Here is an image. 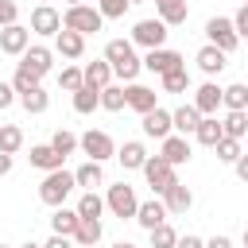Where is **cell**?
<instances>
[{
  "label": "cell",
  "instance_id": "60",
  "mask_svg": "<svg viewBox=\"0 0 248 248\" xmlns=\"http://www.w3.org/2000/svg\"><path fill=\"white\" fill-rule=\"evenodd\" d=\"M0 248H8V244H0Z\"/></svg>",
  "mask_w": 248,
  "mask_h": 248
},
{
  "label": "cell",
  "instance_id": "44",
  "mask_svg": "<svg viewBox=\"0 0 248 248\" xmlns=\"http://www.w3.org/2000/svg\"><path fill=\"white\" fill-rule=\"evenodd\" d=\"M19 23V4L16 0H0V27H12Z\"/></svg>",
  "mask_w": 248,
  "mask_h": 248
},
{
  "label": "cell",
  "instance_id": "51",
  "mask_svg": "<svg viewBox=\"0 0 248 248\" xmlns=\"http://www.w3.org/2000/svg\"><path fill=\"white\" fill-rule=\"evenodd\" d=\"M12 163H16V159H12L8 151H0V178H4V174H12Z\"/></svg>",
  "mask_w": 248,
  "mask_h": 248
},
{
  "label": "cell",
  "instance_id": "23",
  "mask_svg": "<svg viewBox=\"0 0 248 248\" xmlns=\"http://www.w3.org/2000/svg\"><path fill=\"white\" fill-rule=\"evenodd\" d=\"M81 70H85V85H93V89H105V85H112V78H116L105 54H101V58H93V62H85Z\"/></svg>",
  "mask_w": 248,
  "mask_h": 248
},
{
  "label": "cell",
  "instance_id": "43",
  "mask_svg": "<svg viewBox=\"0 0 248 248\" xmlns=\"http://www.w3.org/2000/svg\"><path fill=\"white\" fill-rule=\"evenodd\" d=\"M97 8H101L105 19H124V12L132 8V0H97Z\"/></svg>",
  "mask_w": 248,
  "mask_h": 248
},
{
  "label": "cell",
  "instance_id": "46",
  "mask_svg": "<svg viewBox=\"0 0 248 248\" xmlns=\"http://www.w3.org/2000/svg\"><path fill=\"white\" fill-rule=\"evenodd\" d=\"M43 248H78V244H74V236H62V232H50V236L43 240Z\"/></svg>",
  "mask_w": 248,
  "mask_h": 248
},
{
  "label": "cell",
  "instance_id": "14",
  "mask_svg": "<svg viewBox=\"0 0 248 248\" xmlns=\"http://www.w3.org/2000/svg\"><path fill=\"white\" fill-rule=\"evenodd\" d=\"M19 66H27V70H35L39 78H46V74L54 70V46H43V43L27 46V50L19 54Z\"/></svg>",
  "mask_w": 248,
  "mask_h": 248
},
{
  "label": "cell",
  "instance_id": "21",
  "mask_svg": "<svg viewBox=\"0 0 248 248\" xmlns=\"http://www.w3.org/2000/svg\"><path fill=\"white\" fill-rule=\"evenodd\" d=\"M155 16L167 23V27H182L190 19V4L186 0H155Z\"/></svg>",
  "mask_w": 248,
  "mask_h": 248
},
{
  "label": "cell",
  "instance_id": "28",
  "mask_svg": "<svg viewBox=\"0 0 248 248\" xmlns=\"http://www.w3.org/2000/svg\"><path fill=\"white\" fill-rule=\"evenodd\" d=\"M101 108H108V112L128 108V89H124V81H112V85L101 89Z\"/></svg>",
  "mask_w": 248,
  "mask_h": 248
},
{
  "label": "cell",
  "instance_id": "52",
  "mask_svg": "<svg viewBox=\"0 0 248 248\" xmlns=\"http://www.w3.org/2000/svg\"><path fill=\"white\" fill-rule=\"evenodd\" d=\"M112 248H140V244H132V240H116Z\"/></svg>",
  "mask_w": 248,
  "mask_h": 248
},
{
  "label": "cell",
  "instance_id": "37",
  "mask_svg": "<svg viewBox=\"0 0 248 248\" xmlns=\"http://www.w3.org/2000/svg\"><path fill=\"white\" fill-rule=\"evenodd\" d=\"M159 81H163V93H190V70H186V66H182V70L163 74Z\"/></svg>",
  "mask_w": 248,
  "mask_h": 248
},
{
  "label": "cell",
  "instance_id": "16",
  "mask_svg": "<svg viewBox=\"0 0 248 248\" xmlns=\"http://www.w3.org/2000/svg\"><path fill=\"white\" fill-rule=\"evenodd\" d=\"M54 54H58V58H70V62H78V58L85 54V35H81V31H70V27H62V31L54 35Z\"/></svg>",
  "mask_w": 248,
  "mask_h": 248
},
{
  "label": "cell",
  "instance_id": "11",
  "mask_svg": "<svg viewBox=\"0 0 248 248\" xmlns=\"http://www.w3.org/2000/svg\"><path fill=\"white\" fill-rule=\"evenodd\" d=\"M140 128H143V136L147 140H167L170 132H174V116H170V108H151V112H143L140 116Z\"/></svg>",
  "mask_w": 248,
  "mask_h": 248
},
{
  "label": "cell",
  "instance_id": "32",
  "mask_svg": "<svg viewBox=\"0 0 248 248\" xmlns=\"http://www.w3.org/2000/svg\"><path fill=\"white\" fill-rule=\"evenodd\" d=\"M97 108H101V89H93V85H81V89L74 93V112L89 116V112H97Z\"/></svg>",
  "mask_w": 248,
  "mask_h": 248
},
{
  "label": "cell",
  "instance_id": "42",
  "mask_svg": "<svg viewBox=\"0 0 248 248\" xmlns=\"http://www.w3.org/2000/svg\"><path fill=\"white\" fill-rule=\"evenodd\" d=\"M147 236H151V248H174V244H178V232H174L167 221H163V225H155Z\"/></svg>",
  "mask_w": 248,
  "mask_h": 248
},
{
  "label": "cell",
  "instance_id": "3",
  "mask_svg": "<svg viewBox=\"0 0 248 248\" xmlns=\"http://www.w3.org/2000/svg\"><path fill=\"white\" fill-rule=\"evenodd\" d=\"M62 27L81 31V35H97V31L105 27V16H101L97 4H74V8L62 12Z\"/></svg>",
  "mask_w": 248,
  "mask_h": 248
},
{
  "label": "cell",
  "instance_id": "34",
  "mask_svg": "<svg viewBox=\"0 0 248 248\" xmlns=\"http://www.w3.org/2000/svg\"><path fill=\"white\" fill-rule=\"evenodd\" d=\"M101 217H81L78 232H74V244H101Z\"/></svg>",
  "mask_w": 248,
  "mask_h": 248
},
{
  "label": "cell",
  "instance_id": "19",
  "mask_svg": "<svg viewBox=\"0 0 248 248\" xmlns=\"http://www.w3.org/2000/svg\"><path fill=\"white\" fill-rule=\"evenodd\" d=\"M116 159H120L124 170H143V163H147L151 155H147V147H143L140 140H124V143L116 147Z\"/></svg>",
  "mask_w": 248,
  "mask_h": 248
},
{
  "label": "cell",
  "instance_id": "15",
  "mask_svg": "<svg viewBox=\"0 0 248 248\" xmlns=\"http://www.w3.org/2000/svg\"><path fill=\"white\" fill-rule=\"evenodd\" d=\"M159 155H163L167 163H174V167H182V163H190V155H194V143H190L186 136H178V132H170L167 140H159Z\"/></svg>",
  "mask_w": 248,
  "mask_h": 248
},
{
  "label": "cell",
  "instance_id": "6",
  "mask_svg": "<svg viewBox=\"0 0 248 248\" xmlns=\"http://www.w3.org/2000/svg\"><path fill=\"white\" fill-rule=\"evenodd\" d=\"M205 43H213V46H221L225 54H232V50L240 46V35H236V23H232L229 16H209V19H205Z\"/></svg>",
  "mask_w": 248,
  "mask_h": 248
},
{
  "label": "cell",
  "instance_id": "39",
  "mask_svg": "<svg viewBox=\"0 0 248 248\" xmlns=\"http://www.w3.org/2000/svg\"><path fill=\"white\" fill-rule=\"evenodd\" d=\"M221 105H225V108H248V85H244V81H232V85H225V97H221Z\"/></svg>",
  "mask_w": 248,
  "mask_h": 248
},
{
  "label": "cell",
  "instance_id": "9",
  "mask_svg": "<svg viewBox=\"0 0 248 248\" xmlns=\"http://www.w3.org/2000/svg\"><path fill=\"white\" fill-rule=\"evenodd\" d=\"M35 35H46V39H54L58 31H62V12L54 8V4H35V12H31V23H27Z\"/></svg>",
  "mask_w": 248,
  "mask_h": 248
},
{
  "label": "cell",
  "instance_id": "35",
  "mask_svg": "<svg viewBox=\"0 0 248 248\" xmlns=\"http://www.w3.org/2000/svg\"><path fill=\"white\" fill-rule=\"evenodd\" d=\"M213 151H217V159H221V163H229V167H232V163H236V159L244 155V140H232V136H221Z\"/></svg>",
  "mask_w": 248,
  "mask_h": 248
},
{
  "label": "cell",
  "instance_id": "27",
  "mask_svg": "<svg viewBox=\"0 0 248 248\" xmlns=\"http://www.w3.org/2000/svg\"><path fill=\"white\" fill-rule=\"evenodd\" d=\"M78 225H81V213H78V209H66V205H58V209L50 213V232L74 236V232H78Z\"/></svg>",
  "mask_w": 248,
  "mask_h": 248
},
{
  "label": "cell",
  "instance_id": "38",
  "mask_svg": "<svg viewBox=\"0 0 248 248\" xmlns=\"http://www.w3.org/2000/svg\"><path fill=\"white\" fill-rule=\"evenodd\" d=\"M19 147H23V128L19 124H0V151L16 155Z\"/></svg>",
  "mask_w": 248,
  "mask_h": 248
},
{
  "label": "cell",
  "instance_id": "30",
  "mask_svg": "<svg viewBox=\"0 0 248 248\" xmlns=\"http://www.w3.org/2000/svg\"><path fill=\"white\" fill-rule=\"evenodd\" d=\"M221 128H225V136L244 140V136H248V108H229L225 120H221Z\"/></svg>",
  "mask_w": 248,
  "mask_h": 248
},
{
  "label": "cell",
  "instance_id": "53",
  "mask_svg": "<svg viewBox=\"0 0 248 248\" xmlns=\"http://www.w3.org/2000/svg\"><path fill=\"white\" fill-rule=\"evenodd\" d=\"M19 248H43V244H35V240H27V244H19Z\"/></svg>",
  "mask_w": 248,
  "mask_h": 248
},
{
  "label": "cell",
  "instance_id": "1",
  "mask_svg": "<svg viewBox=\"0 0 248 248\" xmlns=\"http://www.w3.org/2000/svg\"><path fill=\"white\" fill-rule=\"evenodd\" d=\"M105 58H108L112 74H116L124 85L136 81L140 70H143V58L136 54V43H132V39H108V43H105Z\"/></svg>",
  "mask_w": 248,
  "mask_h": 248
},
{
  "label": "cell",
  "instance_id": "41",
  "mask_svg": "<svg viewBox=\"0 0 248 248\" xmlns=\"http://www.w3.org/2000/svg\"><path fill=\"white\" fill-rule=\"evenodd\" d=\"M50 147H54V151L66 159V155H74V151H78V136H74L70 128H58V132L50 136Z\"/></svg>",
  "mask_w": 248,
  "mask_h": 248
},
{
  "label": "cell",
  "instance_id": "54",
  "mask_svg": "<svg viewBox=\"0 0 248 248\" xmlns=\"http://www.w3.org/2000/svg\"><path fill=\"white\" fill-rule=\"evenodd\" d=\"M74 4H85V0H66V8H74Z\"/></svg>",
  "mask_w": 248,
  "mask_h": 248
},
{
  "label": "cell",
  "instance_id": "26",
  "mask_svg": "<svg viewBox=\"0 0 248 248\" xmlns=\"http://www.w3.org/2000/svg\"><path fill=\"white\" fill-rule=\"evenodd\" d=\"M74 178H78L81 190H97V186H105V167H101L97 159H85V163L74 170Z\"/></svg>",
  "mask_w": 248,
  "mask_h": 248
},
{
  "label": "cell",
  "instance_id": "57",
  "mask_svg": "<svg viewBox=\"0 0 248 248\" xmlns=\"http://www.w3.org/2000/svg\"><path fill=\"white\" fill-rule=\"evenodd\" d=\"M244 151H248V136H244Z\"/></svg>",
  "mask_w": 248,
  "mask_h": 248
},
{
  "label": "cell",
  "instance_id": "50",
  "mask_svg": "<svg viewBox=\"0 0 248 248\" xmlns=\"http://www.w3.org/2000/svg\"><path fill=\"white\" fill-rule=\"evenodd\" d=\"M205 248H232V240L217 232V236H209V240H205Z\"/></svg>",
  "mask_w": 248,
  "mask_h": 248
},
{
  "label": "cell",
  "instance_id": "36",
  "mask_svg": "<svg viewBox=\"0 0 248 248\" xmlns=\"http://www.w3.org/2000/svg\"><path fill=\"white\" fill-rule=\"evenodd\" d=\"M81 85H85V70H81V66H62V70H58V89L78 93Z\"/></svg>",
  "mask_w": 248,
  "mask_h": 248
},
{
  "label": "cell",
  "instance_id": "48",
  "mask_svg": "<svg viewBox=\"0 0 248 248\" xmlns=\"http://www.w3.org/2000/svg\"><path fill=\"white\" fill-rule=\"evenodd\" d=\"M174 248H205V240L202 236H194V232H186V236H178V244Z\"/></svg>",
  "mask_w": 248,
  "mask_h": 248
},
{
  "label": "cell",
  "instance_id": "45",
  "mask_svg": "<svg viewBox=\"0 0 248 248\" xmlns=\"http://www.w3.org/2000/svg\"><path fill=\"white\" fill-rule=\"evenodd\" d=\"M16 101H19V93H16V85H12V81H0V112H4V108H12Z\"/></svg>",
  "mask_w": 248,
  "mask_h": 248
},
{
  "label": "cell",
  "instance_id": "40",
  "mask_svg": "<svg viewBox=\"0 0 248 248\" xmlns=\"http://www.w3.org/2000/svg\"><path fill=\"white\" fill-rule=\"evenodd\" d=\"M12 85H16V93H31L35 85H43V78H39L35 70H27V66H16V74H12Z\"/></svg>",
  "mask_w": 248,
  "mask_h": 248
},
{
  "label": "cell",
  "instance_id": "55",
  "mask_svg": "<svg viewBox=\"0 0 248 248\" xmlns=\"http://www.w3.org/2000/svg\"><path fill=\"white\" fill-rule=\"evenodd\" d=\"M240 240H244V248H248V229H244V236H240Z\"/></svg>",
  "mask_w": 248,
  "mask_h": 248
},
{
  "label": "cell",
  "instance_id": "2",
  "mask_svg": "<svg viewBox=\"0 0 248 248\" xmlns=\"http://www.w3.org/2000/svg\"><path fill=\"white\" fill-rule=\"evenodd\" d=\"M74 190H78L74 170L58 167V170H46V174H43V182H39V202L50 205V209H58V205H66V198H70Z\"/></svg>",
  "mask_w": 248,
  "mask_h": 248
},
{
  "label": "cell",
  "instance_id": "33",
  "mask_svg": "<svg viewBox=\"0 0 248 248\" xmlns=\"http://www.w3.org/2000/svg\"><path fill=\"white\" fill-rule=\"evenodd\" d=\"M81 217H101L108 205H105V198L97 194V190H81V198H78V205H74Z\"/></svg>",
  "mask_w": 248,
  "mask_h": 248
},
{
  "label": "cell",
  "instance_id": "18",
  "mask_svg": "<svg viewBox=\"0 0 248 248\" xmlns=\"http://www.w3.org/2000/svg\"><path fill=\"white\" fill-rule=\"evenodd\" d=\"M124 89H128V108H132V112L143 116V112L159 108V93H155V89H147V85H140V81H128Z\"/></svg>",
  "mask_w": 248,
  "mask_h": 248
},
{
  "label": "cell",
  "instance_id": "10",
  "mask_svg": "<svg viewBox=\"0 0 248 248\" xmlns=\"http://www.w3.org/2000/svg\"><path fill=\"white\" fill-rule=\"evenodd\" d=\"M186 66V58L178 54V50H170V46H155V50H147L143 54V70H151V74H170V70H182Z\"/></svg>",
  "mask_w": 248,
  "mask_h": 248
},
{
  "label": "cell",
  "instance_id": "31",
  "mask_svg": "<svg viewBox=\"0 0 248 248\" xmlns=\"http://www.w3.org/2000/svg\"><path fill=\"white\" fill-rule=\"evenodd\" d=\"M19 105H23V112L39 116V112H46V108H50V93H46L43 85H35L31 93H19Z\"/></svg>",
  "mask_w": 248,
  "mask_h": 248
},
{
  "label": "cell",
  "instance_id": "29",
  "mask_svg": "<svg viewBox=\"0 0 248 248\" xmlns=\"http://www.w3.org/2000/svg\"><path fill=\"white\" fill-rule=\"evenodd\" d=\"M225 136V128H221V120L217 116H202V124H198V132H194V140L202 143V147H217V140Z\"/></svg>",
  "mask_w": 248,
  "mask_h": 248
},
{
  "label": "cell",
  "instance_id": "7",
  "mask_svg": "<svg viewBox=\"0 0 248 248\" xmlns=\"http://www.w3.org/2000/svg\"><path fill=\"white\" fill-rule=\"evenodd\" d=\"M143 178H147V186H151V194L155 198H163L174 182H178V174H174V163H167L163 155H151L147 163H143Z\"/></svg>",
  "mask_w": 248,
  "mask_h": 248
},
{
  "label": "cell",
  "instance_id": "4",
  "mask_svg": "<svg viewBox=\"0 0 248 248\" xmlns=\"http://www.w3.org/2000/svg\"><path fill=\"white\" fill-rule=\"evenodd\" d=\"M105 205H108V213H112V217H120V221H136V209H140L136 186H128V182L120 178L116 186H108V190H105Z\"/></svg>",
  "mask_w": 248,
  "mask_h": 248
},
{
  "label": "cell",
  "instance_id": "5",
  "mask_svg": "<svg viewBox=\"0 0 248 248\" xmlns=\"http://www.w3.org/2000/svg\"><path fill=\"white\" fill-rule=\"evenodd\" d=\"M167 35H170V27L155 16V19H136L128 39H132L136 46H143V50H155V46H167Z\"/></svg>",
  "mask_w": 248,
  "mask_h": 248
},
{
  "label": "cell",
  "instance_id": "24",
  "mask_svg": "<svg viewBox=\"0 0 248 248\" xmlns=\"http://www.w3.org/2000/svg\"><path fill=\"white\" fill-rule=\"evenodd\" d=\"M170 116H174V132H178V136H194V132H198V124H202V112L194 108V101H190V105L170 108Z\"/></svg>",
  "mask_w": 248,
  "mask_h": 248
},
{
  "label": "cell",
  "instance_id": "25",
  "mask_svg": "<svg viewBox=\"0 0 248 248\" xmlns=\"http://www.w3.org/2000/svg\"><path fill=\"white\" fill-rule=\"evenodd\" d=\"M27 159H31V167H35V170H43V174H46V170H58V167L66 163V159H62V155H58L50 143H35Z\"/></svg>",
  "mask_w": 248,
  "mask_h": 248
},
{
  "label": "cell",
  "instance_id": "59",
  "mask_svg": "<svg viewBox=\"0 0 248 248\" xmlns=\"http://www.w3.org/2000/svg\"><path fill=\"white\" fill-rule=\"evenodd\" d=\"M132 4H143V0H132Z\"/></svg>",
  "mask_w": 248,
  "mask_h": 248
},
{
  "label": "cell",
  "instance_id": "13",
  "mask_svg": "<svg viewBox=\"0 0 248 248\" xmlns=\"http://www.w3.org/2000/svg\"><path fill=\"white\" fill-rule=\"evenodd\" d=\"M221 97H225V85H217V81L209 78V81H202V85L194 89V108H198L202 116H217Z\"/></svg>",
  "mask_w": 248,
  "mask_h": 248
},
{
  "label": "cell",
  "instance_id": "22",
  "mask_svg": "<svg viewBox=\"0 0 248 248\" xmlns=\"http://www.w3.org/2000/svg\"><path fill=\"white\" fill-rule=\"evenodd\" d=\"M170 213H167V205H163V198H151V202H140V209H136V221H140V229H155V225H163Z\"/></svg>",
  "mask_w": 248,
  "mask_h": 248
},
{
  "label": "cell",
  "instance_id": "56",
  "mask_svg": "<svg viewBox=\"0 0 248 248\" xmlns=\"http://www.w3.org/2000/svg\"><path fill=\"white\" fill-rule=\"evenodd\" d=\"M78 248H97V244H78Z\"/></svg>",
  "mask_w": 248,
  "mask_h": 248
},
{
  "label": "cell",
  "instance_id": "58",
  "mask_svg": "<svg viewBox=\"0 0 248 248\" xmlns=\"http://www.w3.org/2000/svg\"><path fill=\"white\" fill-rule=\"evenodd\" d=\"M39 4H50V0H39Z\"/></svg>",
  "mask_w": 248,
  "mask_h": 248
},
{
  "label": "cell",
  "instance_id": "20",
  "mask_svg": "<svg viewBox=\"0 0 248 248\" xmlns=\"http://www.w3.org/2000/svg\"><path fill=\"white\" fill-rule=\"evenodd\" d=\"M163 205H167L170 217H182V213H190V205H194V190L182 186V182H174V186L163 194Z\"/></svg>",
  "mask_w": 248,
  "mask_h": 248
},
{
  "label": "cell",
  "instance_id": "12",
  "mask_svg": "<svg viewBox=\"0 0 248 248\" xmlns=\"http://www.w3.org/2000/svg\"><path fill=\"white\" fill-rule=\"evenodd\" d=\"M31 27H23V23H12V27H0V50L4 54H12V58H19L27 46H31Z\"/></svg>",
  "mask_w": 248,
  "mask_h": 248
},
{
  "label": "cell",
  "instance_id": "49",
  "mask_svg": "<svg viewBox=\"0 0 248 248\" xmlns=\"http://www.w3.org/2000/svg\"><path fill=\"white\" fill-rule=\"evenodd\" d=\"M232 170H236V178H240V182H248V151H244V155L232 163Z\"/></svg>",
  "mask_w": 248,
  "mask_h": 248
},
{
  "label": "cell",
  "instance_id": "61",
  "mask_svg": "<svg viewBox=\"0 0 248 248\" xmlns=\"http://www.w3.org/2000/svg\"><path fill=\"white\" fill-rule=\"evenodd\" d=\"M244 4H248V0H244Z\"/></svg>",
  "mask_w": 248,
  "mask_h": 248
},
{
  "label": "cell",
  "instance_id": "47",
  "mask_svg": "<svg viewBox=\"0 0 248 248\" xmlns=\"http://www.w3.org/2000/svg\"><path fill=\"white\" fill-rule=\"evenodd\" d=\"M232 23H236V35L248 39V4H240V12L232 16Z\"/></svg>",
  "mask_w": 248,
  "mask_h": 248
},
{
  "label": "cell",
  "instance_id": "17",
  "mask_svg": "<svg viewBox=\"0 0 248 248\" xmlns=\"http://www.w3.org/2000/svg\"><path fill=\"white\" fill-rule=\"evenodd\" d=\"M194 62H198V70L205 74V78H217L225 66H229V54L221 50V46H213V43H205L198 54H194Z\"/></svg>",
  "mask_w": 248,
  "mask_h": 248
},
{
  "label": "cell",
  "instance_id": "8",
  "mask_svg": "<svg viewBox=\"0 0 248 248\" xmlns=\"http://www.w3.org/2000/svg\"><path fill=\"white\" fill-rule=\"evenodd\" d=\"M78 151H81L85 159H97V163L116 159V143H112V136L101 132V128H89L85 136H78Z\"/></svg>",
  "mask_w": 248,
  "mask_h": 248
}]
</instances>
